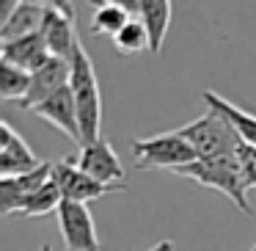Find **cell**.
<instances>
[{
  "label": "cell",
  "mask_w": 256,
  "mask_h": 251,
  "mask_svg": "<svg viewBox=\"0 0 256 251\" xmlns=\"http://www.w3.org/2000/svg\"><path fill=\"white\" fill-rule=\"evenodd\" d=\"M130 20H132V14L124 9V3H100L94 9V17H91V34L116 36Z\"/></svg>",
  "instance_id": "17"
},
{
  "label": "cell",
  "mask_w": 256,
  "mask_h": 251,
  "mask_svg": "<svg viewBox=\"0 0 256 251\" xmlns=\"http://www.w3.org/2000/svg\"><path fill=\"white\" fill-rule=\"evenodd\" d=\"M52 179V166L50 163H42L36 171L22 174V177H0V212L3 215H12L20 212L28 196H34L39 188H44Z\"/></svg>",
  "instance_id": "12"
},
{
  "label": "cell",
  "mask_w": 256,
  "mask_h": 251,
  "mask_svg": "<svg viewBox=\"0 0 256 251\" xmlns=\"http://www.w3.org/2000/svg\"><path fill=\"white\" fill-rule=\"evenodd\" d=\"M248 251H256V243H254V245H250V248H248Z\"/></svg>",
  "instance_id": "24"
},
{
  "label": "cell",
  "mask_w": 256,
  "mask_h": 251,
  "mask_svg": "<svg viewBox=\"0 0 256 251\" xmlns=\"http://www.w3.org/2000/svg\"><path fill=\"white\" fill-rule=\"evenodd\" d=\"M182 138H188V144L196 149L198 160H215V157H234L242 146V138L234 130V124L228 122L223 113L206 111L204 116H198L196 122L179 127Z\"/></svg>",
  "instance_id": "3"
},
{
  "label": "cell",
  "mask_w": 256,
  "mask_h": 251,
  "mask_svg": "<svg viewBox=\"0 0 256 251\" xmlns=\"http://www.w3.org/2000/svg\"><path fill=\"white\" fill-rule=\"evenodd\" d=\"M28 89H30V72L0 61V97L3 100H17L20 105L28 97Z\"/></svg>",
  "instance_id": "19"
},
{
  "label": "cell",
  "mask_w": 256,
  "mask_h": 251,
  "mask_svg": "<svg viewBox=\"0 0 256 251\" xmlns=\"http://www.w3.org/2000/svg\"><path fill=\"white\" fill-rule=\"evenodd\" d=\"M50 58H52V53H50V47H47L42 31L39 34H30V36H22V39L0 42V61L12 64V67H20L30 75L39 72Z\"/></svg>",
  "instance_id": "13"
},
{
  "label": "cell",
  "mask_w": 256,
  "mask_h": 251,
  "mask_svg": "<svg viewBox=\"0 0 256 251\" xmlns=\"http://www.w3.org/2000/svg\"><path fill=\"white\" fill-rule=\"evenodd\" d=\"M130 149H132V157H135V168H140V171H149V168L179 171V168L198 160L196 149L188 144V138H182L179 130L152 135V138H135L130 144Z\"/></svg>",
  "instance_id": "4"
},
{
  "label": "cell",
  "mask_w": 256,
  "mask_h": 251,
  "mask_svg": "<svg viewBox=\"0 0 256 251\" xmlns=\"http://www.w3.org/2000/svg\"><path fill=\"white\" fill-rule=\"evenodd\" d=\"M44 12H47V3H17L8 23L0 28V42H12V39L39 34L42 23H44Z\"/></svg>",
  "instance_id": "15"
},
{
  "label": "cell",
  "mask_w": 256,
  "mask_h": 251,
  "mask_svg": "<svg viewBox=\"0 0 256 251\" xmlns=\"http://www.w3.org/2000/svg\"><path fill=\"white\" fill-rule=\"evenodd\" d=\"M69 78H72V61H64V58L52 56L39 72L30 75L28 97L20 102V108H22V111H34L36 105H42L44 100H50L52 94H58L61 89H66Z\"/></svg>",
  "instance_id": "9"
},
{
  "label": "cell",
  "mask_w": 256,
  "mask_h": 251,
  "mask_svg": "<svg viewBox=\"0 0 256 251\" xmlns=\"http://www.w3.org/2000/svg\"><path fill=\"white\" fill-rule=\"evenodd\" d=\"M204 102H206V108L223 113V116L234 124V130L240 133V138H242L248 146L256 149V116L254 113H248V111H242L240 105H234V102L223 100V97L215 94V91H204Z\"/></svg>",
  "instance_id": "16"
},
{
  "label": "cell",
  "mask_w": 256,
  "mask_h": 251,
  "mask_svg": "<svg viewBox=\"0 0 256 251\" xmlns=\"http://www.w3.org/2000/svg\"><path fill=\"white\" fill-rule=\"evenodd\" d=\"M52 182L61 188L64 201H78V204H88L102 196L113 193V190H127V185H102L91 179L86 171H80L74 160H58L52 163Z\"/></svg>",
  "instance_id": "5"
},
{
  "label": "cell",
  "mask_w": 256,
  "mask_h": 251,
  "mask_svg": "<svg viewBox=\"0 0 256 251\" xmlns=\"http://www.w3.org/2000/svg\"><path fill=\"white\" fill-rule=\"evenodd\" d=\"M72 86L74 102H78V119H80V135H83V146L100 141L102 130V94H100V80L94 72V61L83 50V42L74 45L72 53Z\"/></svg>",
  "instance_id": "1"
},
{
  "label": "cell",
  "mask_w": 256,
  "mask_h": 251,
  "mask_svg": "<svg viewBox=\"0 0 256 251\" xmlns=\"http://www.w3.org/2000/svg\"><path fill=\"white\" fill-rule=\"evenodd\" d=\"M113 45L122 56H138L140 50L149 47V34H146L144 23L140 20H130L116 36H113Z\"/></svg>",
  "instance_id": "20"
},
{
  "label": "cell",
  "mask_w": 256,
  "mask_h": 251,
  "mask_svg": "<svg viewBox=\"0 0 256 251\" xmlns=\"http://www.w3.org/2000/svg\"><path fill=\"white\" fill-rule=\"evenodd\" d=\"M171 12H174V3H168V0H140L138 6V20L144 23L146 34H149V50L154 56L162 53L168 25H171Z\"/></svg>",
  "instance_id": "14"
},
{
  "label": "cell",
  "mask_w": 256,
  "mask_h": 251,
  "mask_svg": "<svg viewBox=\"0 0 256 251\" xmlns=\"http://www.w3.org/2000/svg\"><path fill=\"white\" fill-rule=\"evenodd\" d=\"M42 251H52V248H50V245H42Z\"/></svg>",
  "instance_id": "23"
},
{
  "label": "cell",
  "mask_w": 256,
  "mask_h": 251,
  "mask_svg": "<svg viewBox=\"0 0 256 251\" xmlns=\"http://www.w3.org/2000/svg\"><path fill=\"white\" fill-rule=\"evenodd\" d=\"M237 160H240V168H242L245 185H248V188H256V149L242 141V146H240V152H237Z\"/></svg>",
  "instance_id": "21"
},
{
  "label": "cell",
  "mask_w": 256,
  "mask_h": 251,
  "mask_svg": "<svg viewBox=\"0 0 256 251\" xmlns=\"http://www.w3.org/2000/svg\"><path fill=\"white\" fill-rule=\"evenodd\" d=\"M176 174L184 179H193V182L204 185V188L220 190L223 196H228L234 201L237 210H242L245 215H254V207L248 204V185H245L237 155L234 157H215V160H196L190 166L179 168Z\"/></svg>",
  "instance_id": "2"
},
{
  "label": "cell",
  "mask_w": 256,
  "mask_h": 251,
  "mask_svg": "<svg viewBox=\"0 0 256 251\" xmlns=\"http://www.w3.org/2000/svg\"><path fill=\"white\" fill-rule=\"evenodd\" d=\"M146 251H174V243L171 240H160V243H154L152 248H146Z\"/></svg>",
  "instance_id": "22"
},
{
  "label": "cell",
  "mask_w": 256,
  "mask_h": 251,
  "mask_svg": "<svg viewBox=\"0 0 256 251\" xmlns=\"http://www.w3.org/2000/svg\"><path fill=\"white\" fill-rule=\"evenodd\" d=\"M39 166V157L22 141V135L8 122L0 124V177H22L36 171Z\"/></svg>",
  "instance_id": "11"
},
{
  "label": "cell",
  "mask_w": 256,
  "mask_h": 251,
  "mask_svg": "<svg viewBox=\"0 0 256 251\" xmlns=\"http://www.w3.org/2000/svg\"><path fill=\"white\" fill-rule=\"evenodd\" d=\"M58 226H61V237L69 251H100L102 248L88 204L64 201L58 207Z\"/></svg>",
  "instance_id": "6"
},
{
  "label": "cell",
  "mask_w": 256,
  "mask_h": 251,
  "mask_svg": "<svg viewBox=\"0 0 256 251\" xmlns=\"http://www.w3.org/2000/svg\"><path fill=\"white\" fill-rule=\"evenodd\" d=\"M64 204V196H61V188L56 182H47L44 188H39L34 196H28L20 210L22 218H39V215H47V212H58V207Z\"/></svg>",
  "instance_id": "18"
},
{
  "label": "cell",
  "mask_w": 256,
  "mask_h": 251,
  "mask_svg": "<svg viewBox=\"0 0 256 251\" xmlns=\"http://www.w3.org/2000/svg\"><path fill=\"white\" fill-rule=\"evenodd\" d=\"M74 163H78L80 171H86L91 179H96L102 185H124V177H127L116 149L105 138L80 146V155L74 157Z\"/></svg>",
  "instance_id": "8"
},
{
  "label": "cell",
  "mask_w": 256,
  "mask_h": 251,
  "mask_svg": "<svg viewBox=\"0 0 256 251\" xmlns=\"http://www.w3.org/2000/svg\"><path fill=\"white\" fill-rule=\"evenodd\" d=\"M42 36L56 58L72 61L74 45L80 42L74 34V3H47Z\"/></svg>",
  "instance_id": "7"
},
{
  "label": "cell",
  "mask_w": 256,
  "mask_h": 251,
  "mask_svg": "<svg viewBox=\"0 0 256 251\" xmlns=\"http://www.w3.org/2000/svg\"><path fill=\"white\" fill-rule=\"evenodd\" d=\"M34 113L44 122H50L52 127H58L72 144L83 146V135H80V119H78V102H74L72 86L61 89L58 94H52L50 100H44L42 105L34 108Z\"/></svg>",
  "instance_id": "10"
}]
</instances>
